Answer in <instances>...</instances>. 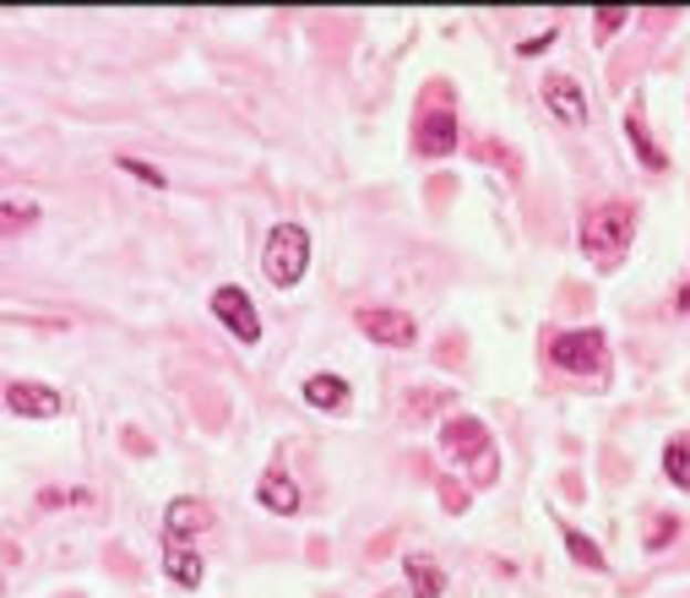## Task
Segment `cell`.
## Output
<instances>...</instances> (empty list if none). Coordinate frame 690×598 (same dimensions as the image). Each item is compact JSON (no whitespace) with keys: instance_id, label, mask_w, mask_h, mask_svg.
Returning <instances> with one entry per match:
<instances>
[{"instance_id":"1","label":"cell","mask_w":690,"mask_h":598,"mask_svg":"<svg viewBox=\"0 0 690 598\" xmlns=\"http://www.w3.org/2000/svg\"><path fill=\"white\" fill-rule=\"evenodd\" d=\"M630 234H636V207H630V201H598V207H587L582 223H576V240H582V251H587L593 262L620 256L630 245Z\"/></svg>"},{"instance_id":"2","label":"cell","mask_w":690,"mask_h":598,"mask_svg":"<svg viewBox=\"0 0 690 598\" xmlns=\"http://www.w3.org/2000/svg\"><path fill=\"white\" fill-rule=\"evenodd\" d=\"M266 277L278 283V288H294L300 277H305V266H311V229L305 223H278L272 234H266Z\"/></svg>"},{"instance_id":"3","label":"cell","mask_w":690,"mask_h":598,"mask_svg":"<svg viewBox=\"0 0 690 598\" xmlns=\"http://www.w3.org/2000/svg\"><path fill=\"white\" fill-rule=\"evenodd\" d=\"M550 359H555L561 370H576V376H604L609 348H604V333H598V327H576V333L550 337Z\"/></svg>"},{"instance_id":"4","label":"cell","mask_w":690,"mask_h":598,"mask_svg":"<svg viewBox=\"0 0 690 598\" xmlns=\"http://www.w3.org/2000/svg\"><path fill=\"white\" fill-rule=\"evenodd\" d=\"M440 447L451 452V458H473L479 463V479L490 484L495 479V447H490V430L479 424V419H468V413H457V419H446V430H440Z\"/></svg>"},{"instance_id":"5","label":"cell","mask_w":690,"mask_h":598,"mask_svg":"<svg viewBox=\"0 0 690 598\" xmlns=\"http://www.w3.org/2000/svg\"><path fill=\"white\" fill-rule=\"evenodd\" d=\"M354 327L370 337V343H386V348H414V343H419L414 316L386 311V305H365V311H354Z\"/></svg>"},{"instance_id":"6","label":"cell","mask_w":690,"mask_h":598,"mask_svg":"<svg viewBox=\"0 0 690 598\" xmlns=\"http://www.w3.org/2000/svg\"><path fill=\"white\" fill-rule=\"evenodd\" d=\"M212 316H218L229 333L240 337V343H255V337H261V316H255L251 294H245L240 283H223V288H212Z\"/></svg>"},{"instance_id":"7","label":"cell","mask_w":690,"mask_h":598,"mask_svg":"<svg viewBox=\"0 0 690 598\" xmlns=\"http://www.w3.org/2000/svg\"><path fill=\"white\" fill-rule=\"evenodd\" d=\"M414 147H419L425 158H446V153H457V115H451V109H419Z\"/></svg>"},{"instance_id":"8","label":"cell","mask_w":690,"mask_h":598,"mask_svg":"<svg viewBox=\"0 0 690 598\" xmlns=\"http://www.w3.org/2000/svg\"><path fill=\"white\" fill-rule=\"evenodd\" d=\"M6 402H11V413H22V419H61V392L55 387H44V381H11L6 387Z\"/></svg>"},{"instance_id":"9","label":"cell","mask_w":690,"mask_h":598,"mask_svg":"<svg viewBox=\"0 0 690 598\" xmlns=\"http://www.w3.org/2000/svg\"><path fill=\"white\" fill-rule=\"evenodd\" d=\"M207 528H212V512L196 495L169 501V512H164V544H190L196 533H207Z\"/></svg>"},{"instance_id":"10","label":"cell","mask_w":690,"mask_h":598,"mask_svg":"<svg viewBox=\"0 0 690 598\" xmlns=\"http://www.w3.org/2000/svg\"><path fill=\"white\" fill-rule=\"evenodd\" d=\"M539 93H544V104H550V109L561 115L565 126H587V98H582V87H576V82H571L565 71H550Z\"/></svg>"},{"instance_id":"11","label":"cell","mask_w":690,"mask_h":598,"mask_svg":"<svg viewBox=\"0 0 690 598\" xmlns=\"http://www.w3.org/2000/svg\"><path fill=\"white\" fill-rule=\"evenodd\" d=\"M255 501H261L266 512H278V517H294V512H300V484H294L283 468H266L261 484H255Z\"/></svg>"},{"instance_id":"12","label":"cell","mask_w":690,"mask_h":598,"mask_svg":"<svg viewBox=\"0 0 690 598\" xmlns=\"http://www.w3.org/2000/svg\"><path fill=\"white\" fill-rule=\"evenodd\" d=\"M402 571H408V598H440L446 594V571L425 555H402Z\"/></svg>"},{"instance_id":"13","label":"cell","mask_w":690,"mask_h":598,"mask_svg":"<svg viewBox=\"0 0 690 598\" xmlns=\"http://www.w3.org/2000/svg\"><path fill=\"white\" fill-rule=\"evenodd\" d=\"M164 577L180 583V588H196L201 583V555L190 544H164Z\"/></svg>"},{"instance_id":"14","label":"cell","mask_w":690,"mask_h":598,"mask_svg":"<svg viewBox=\"0 0 690 598\" xmlns=\"http://www.w3.org/2000/svg\"><path fill=\"white\" fill-rule=\"evenodd\" d=\"M300 392H305V402H311V408H326V413L348 408V381H343V376H326V370H321V376H311Z\"/></svg>"},{"instance_id":"15","label":"cell","mask_w":690,"mask_h":598,"mask_svg":"<svg viewBox=\"0 0 690 598\" xmlns=\"http://www.w3.org/2000/svg\"><path fill=\"white\" fill-rule=\"evenodd\" d=\"M626 136H630V147L641 153V164L652 169V175H663L669 169V153L652 141V132H647V120H641V109H630V120H626Z\"/></svg>"},{"instance_id":"16","label":"cell","mask_w":690,"mask_h":598,"mask_svg":"<svg viewBox=\"0 0 690 598\" xmlns=\"http://www.w3.org/2000/svg\"><path fill=\"white\" fill-rule=\"evenodd\" d=\"M663 473L675 490H690V441H669L663 447Z\"/></svg>"},{"instance_id":"17","label":"cell","mask_w":690,"mask_h":598,"mask_svg":"<svg viewBox=\"0 0 690 598\" xmlns=\"http://www.w3.org/2000/svg\"><path fill=\"white\" fill-rule=\"evenodd\" d=\"M565 549H571V555H576V566H587V571H598V566H604V549H598L587 533L565 528Z\"/></svg>"},{"instance_id":"18","label":"cell","mask_w":690,"mask_h":598,"mask_svg":"<svg viewBox=\"0 0 690 598\" xmlns=\"http://www.w3.org/2000/svg\"><path fill=\"white\" fill-rule=\"evenodd\" d=\"M626 22H630V11H626V6H604V11L593 17V33H598V39H615V33H620Z\"/></svg>"},{"instance_id":"19","label":"cell","mask_w":690,"mask_h":598,"mask_svg":"<svg viewBox=\"0 0 690 598\" xmlns=\"http://www.w3.org/2000/svg\"><path fill=\"white\" fill-rule=\"evenodd\" d=\"M121 169H126L130 180H142V186H164V175L153 164H142V158H121Z\"/></svg>"},{"instance_id":"20","label":"cell","mask_w":690,"mask_h":598,"mask_svg":"<svg viewBox=\"0 0 690 598\" xmlns=\"http://www.w3.org/2000/svg\"><path fill=\"white\" fill-rule=\"evenodd\" d=\"M28 218H33V207H28V201H6V234H17Z\"/></svg>"},{"instance_id":"21","label":"cell","mask_w":690,"mask_h":598,"mask_svg":"<svg viewBox=\"0 0 690 598\" xmlns=\"http://www.w3.org/2000/svg\"><path fill=\"white\" fill-rule=\"evenodd\" d=\"M669 538H675V517H663V523L652 528V549H658V544H669Z\"/></svg>"},{"instance_id":"22","label":"cell","mask_w":690,"mask_h":598,"mask_svg":"<svg viewBox=\"0 0 690 598\" xmlns=\"http://www.w3.org/2000/svg\"><path fill=\"white\" fill-rule=\"evenodd\" d=\"M680 311H690V283H686V294H680Z\"/></svg>"},{"instance_id":"23","label":"cell","mask_w":690,"mask_h":598,"mask_svg":"<svg viewBox=\"0 0 690 598\" xmlns=\"http://www.w3.org/2000/svg\"><path fill=\"white\" fill-rule=\"evenodd\" d=\"M380 598H408V594H380Z\"/></svg>"}]
</instances>
